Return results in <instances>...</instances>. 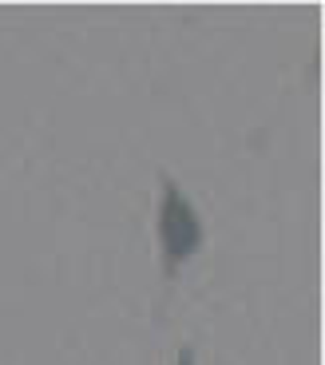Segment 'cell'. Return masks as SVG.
I'll return each mask as SVG.
<instances>
[{"label":"cell","mask_w":325,"mask_h":365,"mask_svg":"<svg viewBox=\"0 0 325 365\" xmlns=\"http://www.w3.org/2000/svg\"><path fill=\"white\" fill-rule=\"evenodd\" d=\"M202 247V222L199 210L190 207V199L175 187V179H162V202H159V250L167 274L179 270L190 255H199Z\"/></svg>","instance_id":"cell-1"},{"label":"cell","mask_w":325,"mask_h":365,"mask_svg":"<svg viewBox=\"0 0 325 365\" xmlns=\"http://www.w3.org/2000/svg\"><path fill=\"white\" fill-rule=\"evenodd\" d=\"M179 365H195V354H190V349H182V354H179Z\"/></svg>","instance_id":"cell-2"}]
</instances>
